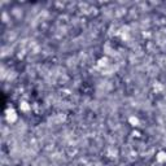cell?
Segmentation results:
<instances>
[{"instance_id":"6da1fadb","label":"cell","mask_w":166,"mask_h":166,"mask_svg":"<svg viewBox=\"0 0 166 166\" xmlns=\"http://www.w3.org/2000/svg\"><path fill=\"white\" fill-rule=\"evenodd\" d=\"M5 118H7V121L8 122H14L16 121V118H17V116H16V112L13 110V109H7V112H5Z\"/></svg>"}]
</instances>
